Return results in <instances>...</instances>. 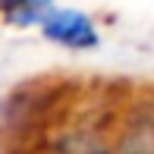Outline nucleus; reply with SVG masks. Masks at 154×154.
Wrapping results in <instances>:
<instances>
[{"label": "nucleus", "mask_w": 154, "mask_h": 154, "mask_svg": "<svg viewBox=\"0 0 154 154\" xmlns=\"http://www.w3.org/2000/svg\"><path fill=\"white\" fill-rule=\"evenodd\" d=\"M120 154H154V113L138 110L126 120L120 138H116Z\"/></svg>", "instance_id": "nucleus-2"}, {"label": "nucleus", "mask_w": 154, "mask_h": 154, "mask_svg": "<svg viewBox=\"0 0 154 154\" xmlns=\"http://www.w3.org/2000/svg\"><path fill=\"white\" fill-rule=\"evenodd\" d=\"M38 29L51 44H60L66 51H94L101 44V32H97L94 19L82 10H69V6H54L41 19Z\"/></svg>", "instance_id": "nucleus-1"}, {"label": "nucleus", "mask_w": 154, "mask_h": 154, "mask_svg": "<svg viewBox=\"0 0 154 154\" xmlns=\"http://www.w3.org/2000/svg\"><path fill=\"white\" fill-rule=\"evenodd\" d=\"M54 10V0H0V19L16 29L41 25V19Z\"/></svg>", "instance_id": "nucleus-3"}]
</instances>
